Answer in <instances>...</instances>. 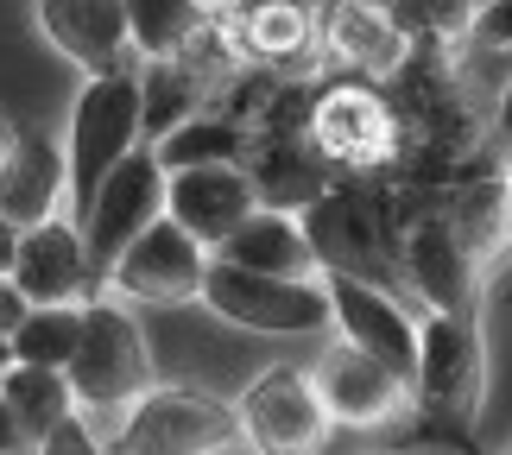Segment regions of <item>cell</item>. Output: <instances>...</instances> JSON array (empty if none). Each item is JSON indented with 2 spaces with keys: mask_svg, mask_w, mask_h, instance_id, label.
<instances>
[{
  "mask_svg": "<svg viewBox=\"0 0 512 455\" xmlns=\"http://www.w3.org/2000/svg\"><path fill=\"white\" fill-rule=\"evenodd\" d=\"M386 203H392V266H399V291L411 304L437 310V316H481L487 298V272L462 247V234L443 215V190L399 184L386 177Z\"/></svg>",
  "mask_w": 512,
  "mask_h": 455,
  "instance_id": "cell-1",
  "label": "cell"
},
{
  "mask_svg": "<svg viewBox=\"0 0 512 455\" xmlns=\"http://www.w3.org/2000/svg\"><path fill=\"white\" fill-rule=\"evenodd\" d=\"M298 228H304L310 253H317V272H348V279H373V285L399 291L386 177H329L298 209Z\"/></svg>",
  "mask_w": 512,
  "mask_h": 455,
  "instance_id": "cell-2",
  "label": "cell"
},
{
  "mask_svg": "<svg viewBox=\"0 0 512 455\" xmlns=\"http://www.w3.org/2000/svg\"><path fill=\"white\" fill-rule=\"evenodd\" d=\"M487 399V342L481 316H437L418 310V367H411V405L443 437L468 443Z\"/></svg>",
  "mask_w": 512,
  "mask_h": 455,
  "instance_id": "cell-3",
  "label": "cell"
},
{
  "mask_svg": "<svg viewBox=\"0 0 512 455\" xmlns=\"http://www.w3.org/2000/svg\"><path fill=\"white\" fill-rule=\"evenodd\" d=\"M304 140L336 177H380L399 158V114H392L386 83L367 76H329L310 89Z\"/></svg>",
  "mask_w": 512,
  "mask_h": 455,
  "instance_id": "cell-4",
  "label": "cell"
},
{
  "mask_svg": "<svg viewBox=\"0 0 512 455\" xmlns=\"http://www.w3.org/2000/svg\"><path fill=\"white\" fill-rule=\"evenodd\" d=\"M70 399L83 418H121V411L152 386V348L146 329L133 323V310L108 291H95L83 304V335H76V354L64 367Z\"/></svg>",
  "mask_w": 512,
  "mask_h": 455,
  "instance_id": "cell-5",
  "label": "cell"
},
{
  "mask_svg": "<svg viewBox=\"0 0 512 455\" xmlns=\"http://www.w3.org/2000/svg\"><path fill=\"white\" fill-rule=\"evenodd\" d=\"M234 443H241L234 399H215L203 386H159L152 380L114 418L108 455H222Z\"/></svg>",
  "mask_w": 512,
  "mask_h": 455,
  "instance_id": "cell-6",
  "label": "cell"
},
{
  "mask_svg": "<svg viewBox=\"0 0 512 455\" xmlns=\"http://www.w3.org/2000/svg\"><path fill=\"white\" fill-rule=\"evenodd\" d=\"M133 146H140V83H133V70L83 76L76 108H70V133H64V177H70L64 215L70 222L89 209L95 184H102Z\"/></svg>",
  "mask_w": 512,
  "mask_h": 455,
  "instance_id": "cell-7",
  "label": "cell"
},
{
  "mask_svg": "<svg viewBox=\"0 0 512 455\" xmlns=\"http://www.w3.org/2000/svg\"><path fill=\"white\" fill-rule=\"evenodd\" d=\"M196 304H209L222 323L253 329V335H317L329 329V298L323 279H272V272H241L228 260L203 266V291Z\"/></svg>",
  "mask_w": 512,
  "mask_h": 455,
  "instance_id": "cell-8",
  "label": "cell"
},
{
  "mask_svg": "<svg viewBox=\"0 0 512 455\" xmlns=\"http://www.w3.org/2000/svg\"><path fill=\"white\" fill-rule=\"evenodd\" d=\"M234 418H241V443L253 455H323L329 443V411L317 399L304 367H266L253 373L247 392L234 399Z\"/></svg>",
  "mask_w": 512,
  "mask_h": 455,
  "instance_id": "cell-9",
  "label": "cell"
},
{
  "mask_svg": "<svg viewBox=\"0 0 512 455\" xmlns=\"http://www.w3.org/2000/svg\"><path fill=\"white\" fill-rule=\"evenodd\" d=\"M159 215H165V165L152 158V146H133L121 165H114L102 184H95L89 209L76 215L95 279H102V272L121 260V247L133 241V234H146Z\"/></svg>",
  "mask_w": 512,
  "mask_h": 455,
  "instance_id": "cell-10",
  "label": "cell"
},
{
  "mask_svg": "<svg viewBox=\"0 0 512 455\" xmlns=\"http://www.w3.org/2000/svg\"><path fill=\"white\" fill-rule=\"evenodd\" d=\"M323 298H329L336 342L373 354L380 367H392L411 386V367H418V310L399 291H386L373 279H348V272H323Z\"/></svg>",
  "mask_w": 512,
  "mask_h": 455,
  "instance_id": "cell-11",
  "label": "cell"
},
{
  "mask_svg": "<svg viewBox=\"0 0 512 455\" xmlns=\"http://www.w3.org/2000/svg\"><path fill=\"white\" fill-rule=\"evenodd\" d=\"M203 266H209V247H196L171 215H159L102 272V291L121 304H190L203 291Z\"/></svg>",
  "mask_w": 512,
  "mask_h": 455,
  "instance_id": "cell-12",
  "label": "cell"
},
{
  "mask_svg": "<svg viewBox=\"0 0 512 455\" xmlns=\"http://www.w3.org/2000/svg\"><path fill=\"white\" fill-rule=\"evenodd\" d=\"M304 373H310V386H317V399H323L336 430H380V424H399L411 411V386L348 342L317 354V367H304Z\"/></svg>",
  "mask_w": 512,
  "mask_h": 455,
  "instance_id": "cell-13",
  "label": "cell"
},
{
  "mask_svg": "<svg viewBox=\"0 0 512 455\" xmlns=\"http://www.w3.org/2000/svg\"><path fill=\"white\" fill-rule=\"evenodd\" d=\"M7 285L26 304H89L95 291H102V279H95V266H89V247H83V228H76L70 215L19 228V253H13Z\"/></svg>",
  "mask_w": 512,
  "mask_h": 455,
  "instance_id": "cell-14",
  "label": "cell"
},
{
  "mask_svg": "<svg viewBox=\"0 0 512 455\" xmlns=\"http://www.w3.org/2000/svg\"><path fill=\"white\" fill-rule=\"evenodd\" d=\"M317 51H323V70L367 76V83H386L411 57L405 32L386 13V0H323L317 7Z\"/></svg>",
  "mask_w": 512,
  "mask_h": 455,
  "instance_id": "cell-15",
  "label": "cell"
},
{
  "mask_svg": "<svg viewBox=\"0 0 512 455\" xmlns=\"http://www.w3.org/2000/svg\"><path fill=\"white\" fill-rule=\"evenodd\" d=\"M234 38H241V57L260 64L285 83H310L323 70L317 51V7L310 0H241L234 13H222Z\"/></svg>",
  "mask_w": 512,
  "mask_h": 455,
  "instance_id": "cell-16",
  "label": "cell"
},
{
  "mask_svg": "<svg viewBox=\"0 0 512 455\" xmlns=\"http://www.w3.org/2000/svg\"><path fill=\"white\" fill-rule=\"evenodd\" d=\"M443 215L462 234V247L481 260V272H500L512 260V171L494 158H475L443 184Z\"/></svg>",
  "mask_w": 512,
  "mask_h": 455,
  "instance_id": "cell-17",
  "label": "cell"
},
{
  "mask_svg": "<svg viewBox=\"0 0 512 455\" xmlns=\"http://www.w3.org/2000/svg\"><path fill=\"white\" fill-rule=\"evenodd\" d=\"M247 209H260V203H253V184H247L241 158H234V165H184V171H165V215L190 234L196 247L215 253L234 228L247 222Z\"/></svg>",
  "mask_w": 512,
  "mask_h": 455,
  "instance_id": "cell-18",
  "label": "cell"
},
{
  "mask_svg": "<svg viewBox=\"0 0 512 455\" xmlns=\"http://www.w3.org/2000/svg\"><path fill=\"white\" fill-rule=\"evenodd\" d=\"M38 32L70 57L83 76H114L133 70V38H127V7L121 0H38Z\"/></svg>",
  "mask_w": 512,
  "mask_h": 455,
  "instance_id": "cell-19",
  "label": "cell"
},
{
  "mask_svg": "<svg viewBox=\"0 0 512 455\" xmlns=\"http://www.w3.org/2000/svg\"><path fill=\"white\" fill-rule=\"evenodd\" d=\"M241 171L253 184V203H260V209H285V215H298L310 196L336 177L317 152H310L304 133H247Z\"/></svg>",
  "mask_w": 512,
  "mask_h": 455,
  "instance_id": "cell-20",
  "label": "cell"
},
{
  "mask_svg": "<svg viewBox=\"0 0 512 455\" xmlns=\"http://www.w3.org/2000/svg\"><path fill=\"white\" fill-rule=\"evenodd\" d=\"M70 203V177H64V146L51 133H19L13 140V158L0 171V215L13 228H38L51 215H64Z\"/></svg>",
  "mask_w": 512,
  "mask_h": 455,
  "instance_id": "cell-21",
  "label": "cell"
},
{
  "mask_svg": "<svg viewBox=\"0 0 512 455\" xmlns=\"http://www.w3.org/2000/svg\"><path fill=\"white\" fill-rule=\"evenodd\" d=\"M215 260H228L241 272H272V279H323L298 215H285V209H247V222L215 247Z\"/></svg>",
  "mask_w": 512,
  "mask_h": 455,
  "instance_id": "cell-22",
  "label": "cell"
},
{
  "mask_svg": "<svg viewBox=\"0 0 512 455\" xmlns=\"http://www.w3.org/2000/svg\"><path fill=\"white\" fill-rule=\"evenodd\" d=\"M140 83V146H159L171 127H184L190 114L209 108V89L184 57H159V64H133Z\"/></svg>",
  "mask_w": 512,
  "mask_h": 455,
  "instance_id": "cell-23",
  "label": "cell"
},
{
  "mask_svg": "<svg viewBox=\"0 0 512 455\" xmlns=\"http://www.w3.org/2000/svg\"><path fill=\"white\" fill-rule=\"evenodd\" d=\"M0 399H7V411H13V424H19V437H26V443L51 437L64 418H76L70 380H64L57 367H26V361H13L7 373H0Z\"/></svg>",
  "mask_w": 512,
  "mask_h": 455,
  "instance_id": "cell-24",
  "label": "cell"
},
{
  "mask_svg": "<svg viewBox=\"0 0 512 455\" xmlns=\"http://www.w3.org/2000/svg\"><path fill=\"white\" fill-rule=\"evenodd\" d=\"M76 335H83V304H26L19 310V323L7 329V348L13 361L26 367H70L76 354Z\"/></svg>",
  "mask_w": 512,
  "mask_h": 455,
  "instance_id": "cell-25",
  "label": "cell"
},
{
  "mask_svg": "<svg viewBox=\"0 0 512 455\" xmlns=\"http://www.w3.org/2000/svg\"><path fill=\"white\" fill-rule=\"evenodd\" d=\"M127 7V38L140 64H159V57H184V45L203 32V7L196 0H121Z\"/></svg>",
  "mask_w": 512,
  "mask_h": 455,
  "instance_id": "cell-26",
  "label": "cell"
},
{
  "mask_svg": "<svg viewBox=\"0 0 512 455\" xmlns=\"http://www.w3.org/2000/svg\"><path fill=\"white\" fill-rule=\"evenodd\" d=\"M247 152V127H234L228 114H190L184 127H171L159 146H152V158H159L165 171H184V165H234V158Z\"/></svg>",
  "mask_w": 512,
  "mask_h": 455,
  "instance_id": "cell-27",
  "label": "cell"
},
{
  "mask_svg": "<svg viewBox=\"0 0 512 455\" xmlns=\"http://www.w3.org/2000/svg\"><path fill=\"white\" fill-rule=\"evenodd\" d=\"M386 13H392V26L405 32L411 51H443V57L468 51L475 0H386Z\"/></svg>",
  "mask_w": 512,
  "mask_h": 455,
  "instance_id": "cell-28",
  "label": "cell"
},
{
  "mask_svg": "<svg viewBox=\"0 0 512 455\" xmlns=\"http://www.w3.org/2000/svg\"><path fill=\"white\" fill-rule=\"evenodd\" d=\"M481 158L512 171V76H500V89H487L481 108Z\"/></svg>",
  "mask_w": 512,
  "mask_h": 455,
  "instance_id": "cell-29",
  "label": "cell"
},
{
  "mask_svg": "<svg viewBox=\"0 0 512 455\" xmlns=\"http://www.w3.org/2000/svg\"><path fill=\"white\" fill-rule=\"evenodd\" d=\"M468 51L475 57H506L512 51V0H481L468 19Z\"/></svg>",
  "mask_w": 512,
  "mask_h": 455,
  "instance_id": "cell-30",
  "label": "cell"
},
{
  "mask_svg": "<svg viewBox=\"0 0 512 455\" xmlns=\"http://www.w3.org/2000/svg\"><path fill=\"white\" fill-rule=\"evenodd\" d=\"M32 455H108V443L95 437V424L83 418V411H76V418H64V424L51 430V437H38Z\"/></svg>",
  "mask_w": 512,
  "mask_h": 455,
  "instance_id": "cell-31",
  "label": "cell"
},
{
  "mask_svg": "<svg viewBox=\"0 0 512 455\" xmlns=\"http://www.w3.org/2000/svg\"><path fill=\"white\" fill-rule=\"evenodd\" d=\"M0 455H32V443L19 437V424H13V411H7V399H0Z\"/></svg>",
  "mask_w": 512,
  "mask_h": 455,
  "instance_id": "cell-32",
  "label": "cell"
},
{
  "mask_svg": "<svg viewBox=\"0 0 512 455\" xmlns=\"http://www.w3.org/2000/svg\"><path fill=\"white\" fill-rule=\"evenodd\" d=\"M19 310H26V298H19V291H13L7 279H0V335H7V329L19 323Z\"/></svg>",
  "mask_w": 512,
  "mask_h": 455,
  "instance_id": "cell-33",
  "label": "cell"
},
{
  "mask_svg": "<svg viewBox=\"0 0 512 455\" xmlns=\"http://www.w3.org/2000/svg\"><path fill=\"white\" fill-rule=\"evenodd\" d=\"M13 253H19V228L7 222V215H0V279L13 272Z\"/></svg>",
  "mask_w": 512,
  "mask_h": 455,
  "instance_id": "cell-34",
  "label": "cell"
},
{
  "mask_svg": "<svg viewBox=\"0 0 512 455\" xmlns=\"http://www.w3.org/2000/svg\"><path fill=\"white\" fill-rule=\"evenodd\" d=\"M386 455H475L468 443H430V449H386Z\"/></svg>",
  "mask_w": 512,
  "mask_h": 455,
  "instance_id": "cell-35",
  "label": "cell"
},
{
  "mask_svg": "<svg viewBox=\"0 0 512 455\" xmlns=\"http://www.w3.org/2000/svg\"><path fill=\"white\" fill-rule=\"evenodd\" d=\"M13 140H19V133H13L7 121H0V171H7V158H13Z\"/></svg>",
  "mask_w": 512,
  "mask_h": 455,
  "instance_id": "cell-36",
  "label": "cell"
},
{
  "mask_svg": "<svg viewBox=\"0 0 512 455\" xmlns=\"http://www.w3.org/2000/svg\"><path fill=\"white\" fill-rule=\"evenodd\" d=\"M196 7H203V13H234L241 0H196Z\"/></svg>",
  "mask_w": 512,
  "mask_h": 455,
  "instance_id": "cell-37",
  "label": "cell"
},
{
  "mask_svg": "<svg viewBox=\"0 0 512 455\" xmlns=\"http://www.w3.org/2000/svg\"><path fill=\"white\" fill-rule=\"evenodd\" d=\"M13 367V348H7V335H0V373H7Z\"/></svg>",
  "mask_w": 512,
  "mask_h": 455,
  "instance_id": "cell-38",
  "label": "cell"
},
{
  "mask_svg": "<svg viewBox=\"0 0 512 455\" xmlns=\"http://www.w3.org/2000/svg\"><path fill=\"white\" fill-rule=\"evenodd\" d=\"M494 64H500V76H512V51H506V57H494Z\"/></svg>",
  "mask_w": 512,
  "mask_h": 455,
  "instance_id": "cell-39",
  "label": "cell"
},
{
  "mask_svg": "<svg viewBox=\"0 0 512 455\" xmlns=\"http://www.w3.org/2000/svg\"><path fill=\"white\" fill-rule=\"evenodd\" d=\"M222 455H253V449H247V443H234V449H222Z\"/></svg>",
  "mask_w": 512,
  "mask_h": 455,
  "instance_id": "cell-40",
  "label": "cell"
},
{
  "mask_svg": "<svg viewBox=\"0 0 512 455\" xmlns=\"http://www.w3.org/2000/svg\"><path fill=\"white\" fill-rule=\"evenodd\" d=\"M500 304H512V279H506V285H500Z\"/></svg>",
  "mask_w": 512,
  "mask_h": 455,
  "instance_id": "cell-41",
  "label": "cell"
},
{
  "mask_svg": "<svg viewBox=\"0 0 512 455\" xmlns=\"http://www.w3.org/2000/svg\"><path fill=\"white\" fill-rule=\"evenodd\" d=\"M475 7H481V0H475Z\"/></svg>",
  "mask_w": 512,
  "mask_h": 455,
  "instance_id": "cell-42",
  "label": "cell"
},
{
  "mask_svg": "<svg viewBox=\"0 0 512 455\" xmlns=\"http://www.w3.org/2000/svg\"><path fill=\"white\" fill-rule=\"evenodd\" d=\"M506 455H512V449H506Z\"/></svg>",
  "mask_w": 512,
  "mask_h": 455,
  "instance_id": "cell-43",
  "label": "cell"
}]
</instances>
